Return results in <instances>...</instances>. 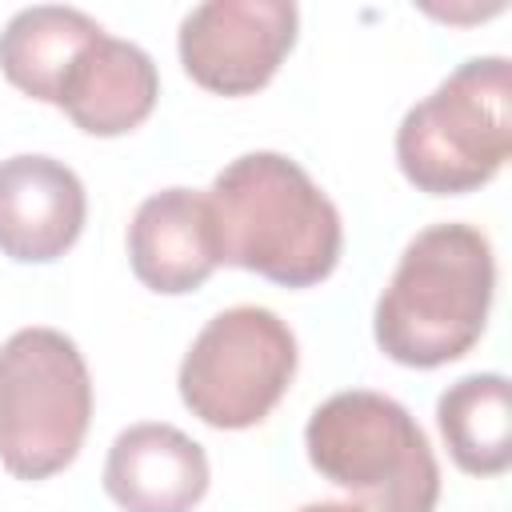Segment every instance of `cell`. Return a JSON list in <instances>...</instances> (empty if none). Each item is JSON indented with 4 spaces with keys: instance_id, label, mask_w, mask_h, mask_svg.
<instances>
[{
    "instance_id": "9",
    "label": "cell",
    "mask_w": 512,
    "mask_h": 512,
    "mask_svg": "<svg viewBox=\"0 0 512 512\" xmlns=\"http://www.w3.org/2000/svg\"><path fill=\"white\" fill-rule=\"evenodd\" d=\"M132 272L160 296L196 292L220 264L208 196L192 188H164L148 196L128 224Z\"/></svg>"
},
{
    "instance_id": "12",
    "label": "cell",
    "mask_w": 512,
    "mask_h": 512,
    "mask_svg": "<svg viewBox=\"0 0 512 512\" xmlns=\"http://www.w3.org/2000/svg\"><path fill=\"white\" fill-rule=\"evenodd\" d=\"M100 32L104 28L80 8H64V4L20 8L0 32V72L32 100L56 104L64 72Z\"/></svg>"
},
{
    "instance_id": "8",
    "label": "cell",
    "mask_w": 512,
    "mask_h": 512,
    "mask_svg": "<svg viewBox=\"0 0 512 512\" xmlns=\"http://www.w3.org/2000/svg\"><path fill=\"white\" fill-rule=\"evenodd\" d=\"M88 200L80 176L52 156L0 160V252L20 264L64 256L84 232Z\"/></svg>"
},
{
    "instance_id": "2",
    "label": "cell",
    "mask_w": 512,
    "mask_h": 512,
    "mask_svg": "<svg viewBox=\"0 0 512 512\" xmlns=\"http://www.w3.org/2000/svg\"><path fill=\"white\" fill-rule=\"evenodd\" d=\"M496 292L492 244L472 224L416 232L376 300V344L408 368H440L484 336Z\"/></svg>"
},
{
    "instance_id": "4",
    "label": "cell",
    "mask_w": 512,
    "mask_h": 512,
    "mask_svg": "<svg viewBox=\"0 0 512 512\" xmlns=\"http://www.w3.org/2000/svg\"><path fill=\"white\" fill-rule=\"evenodd\" d=\"M512 152V68L504 56L464 60L396 128V160L428 196L484 188Z\"/></svg>"
},
{
    "instance_id": "1",
    "label": "cell",
    "mask_w": 512,
    "mask_h": 512,
    "mask_svg": "<svg viewBox=\"0 0 512 512\" xmlns=\"http://www.w3.org/2000/svg\"><path fill=\"white\" fill-rule=\"evenodd\" d=\"M208 212L220 264L284 288H312L340 264L344 228L336 204L280 152L236 156L212 180Z\"/></svg>"
},
{
    "instance_id": "7",
    "label": "cell",
    "mask_w": 512,
    "mask_h": 512,
    "mask_svg": "<svg viewBox=\"0 0 512 512\" xmlns=\"http://www.w3.org/2000/svg\"><path fill=\"white\" fill-rule=\"evenodd\" d=\"M292 0H208L180 20V64L216 96L260 92L296 44Z\"/></svg>"
},
{
    "instance_id": "6",
    "label": "cell",
    "mask_w": 512,
    "mask_h": 512,
    "mask_svg": "<svg viewBox=\"0 0 512 512\" xmlns=\"http://www.w3.org/2000/svg\"><path fill=\"white\" fill-rule=\"evenodd\" d=\"M296 376V336L272 312L236 304L212 316L180 360V400L212 428L260 424Z\"/></svg>"
},
{
    "instance_id": "13",
    "label": "cell",
    "mask_w": 512,
    "mask_h": 512,
    "mask_svg": "<svg viewBox=\"0 0 512 512\" xmlns=\"http://www.w3.org/2000/svg\"><path fill=\"white\" fill-rule=\"evenodd\" d=\"M440 436L468 476H500L512 464V396L500 372L448 384L436 400Z\"/></svg>"
},
{
    "instance_id": "11",
    "label": "cell",
    "mask_w": 512,
    "mask_h": 512,
    "mask_svg": "<svg viewBox=\"0 0 512 512\" xmlns=\"http://www.w3.org/2000/svg\"><path fill=\"white\" fill-rule=\"evenodd\" d=\"M156 96L160 76L152 56L132 40L100 32L64 72L56 108L88 136H124L152 116Z\"/></svg>"
},
{
    "instance_id": "10",
    "label": "cell",
    "mask_w": 512,
    "mask_h": 512,
    "mask_svg": "<svg viewBox=\"0 0 512 512\" xmlns=\"http://www.w3.org/2000/svg\"><path fill=\"white\" fill-rule=\"evenodd\" d=\"M104 492L124 512H192L208 492V456L172 424H132L108 448Z\"/></svg>"
},
{
    "instance_id": "3",
    "label": "cell",
    "mask_w": 512,
    "mask_h": 512,
    "mask_svg": "<svg viewBox=\"0 0 512 512\" xmlns=\"http://www.w3.org/2000/svg\"><path fill=\"white\" fill-rule=\"evenodd\" d=\"M312 468L364 512H436L440 468L404 404L352 388L328 396L304 428Z\"/></svg>"
},
{
    "instance_id": "14",
    "label": "cell",
    "mask_w": 512,
    "mask_h": 512,
    "mask_svg": "<svg viewBox=\"0 0 512 512\" xmlns=\"http://www.w3.org/2000/svg\"><path fill=\"white\" fill-rule=\"evenodd\" d=\"M296 512H364L360 504H344V500H320V504H304Z\"/></svg>"
},
{
    "instance_id": "5",
    "label": "cell",
    "mask_w": 512,
    "mask_h": 512,
    "mask_svg": "<svg viewBox=\"0 0 512 512\" xmlns=\"http://www.w3.org/2000/svg\"><path fill=\"white\" fill-rule=\"evenodd\" d=\"M92 420L80 348L56 328H20L0 344V460L16 480L64 472Z\"/></svg>"
}]
</instances>
